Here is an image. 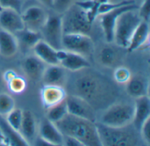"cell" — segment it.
Here are the masks:
<instances>
[{"mask_svg":"<svg viewBox=\"0 0 150 146\" xmlns=\"http://www.w3.org/2000/svg\"><path fill=\"white\" fill-rule=\"evenodd\" d=\"M54 124L63 136L75 137L83 146H101L95 122L68 114Z\"/></svg>","mask_w":150,"mask_h":146,"instance_id":"cell-1","label":"cell"},{"mask_svg":"<svg viewBox=\"0 0 150 146\" xmlns=\"http://www.w3.org/2000/svg\"><path fill=\"white\" fill-rule=\"evenodd\" d=\"M141 21L142 19L137 9H131L122 12L115 23L113 41L118 46L127 48L135 28Z\"/></svg>","mask_w":150,"mask_h":146,"instance_id":"cell-2","label":"cell"},{"mask_svg":"<svg viewBox=\"0 0 150 146\" xmlns=\"http://www.w3.org/2000/svg\"><path fill=\"white\" fill-rule=\"evenodd\" d=\"M62 17L63 33L89 34L92 23L90 21L86 11L76 3H74Z\"/></svg>","mask_w":150,"mask_h":146,"instance_id":"cell-3","label":"cell"},{"mask_svg":"<svg viewBox=\"0 0 150 146\" xmlns=\"http://www.w3.org/2000/svg\"><path fill=\"white\" fill-rule=\"evenodd\" d=\"M101 145L105 146H129L137 144L136 135L132 130H127L128 126L122 128H114L96 123Z\"/></svg>","mask_w":150,"mask_h":146,"instance_id":"cell-4","label":"cell"},{"mask_svg":"<svg viewBox=\"0 0 150 146\" xmlns=\"http://www.w3.org/2000/svg\"><path fill=\"white\" fill-rule=\"evenodd\" d=\"M134 118V106L129 104H114L102 115L101 122L104 125L114 128L129 126Z\"/></svg>","mask_w":150,"mask_h":146,"instance_id":"cell-5","label":"cell"},{"mask_svg":"<svg viewBox=\"0 0 150 146\" xmlns=\"http://www.w3.org/2000/svg\"><path fill=\"white\" fill-rule=\"evenodd\" d=\"M40 31L41 36L44 38L43 41H45L56 50L62 48V39L63 32L61 16L57 14H47L46 22Z\"/></svg>","mask_w":150,"mask_h":146,"instance_id":"cell-6","label":"cell"},{"mask_svg":"<svg viewBox=\"0 0 150 146\" xmlns=\"http://www.w3.org/2000/svg\"><path fill=\"white\" fill-rule=\"evenodd\" d=\"M62 47L65 50L86 56L91 54L94 44L89 34L63 33L62 39Z\"/></svg>","mask_w":150,"mask_h":146,"instance_id":"cell-7","label":"cell"},{"mask_svg":"<svg viewBox=\"0 0 150 146\" xmlns=\"http://www.w3.org/2000/svg\"><path fill=\"white\" fill-rule=\"evenodd\" d=\"M68 114L95 122V112L93 108L85 99L76 95H67L65 98Z\"/></svg>","mask_w":150,"mask_h":146,"instance_id":"cell-8","label":"cell"},{"mask_svg":"<svg viewBox=\"0 0 150 146\" xmlns=\"http://www.w3.org/2000/svg\"><path fill=\"white\" fill-rule=\"evenodd\" d=\"M131 9H138V6L135 4H127L116 9H113L110 11H107L104 14L100 15V23L104 32V35L105 41L108 43L113 41V33H114V26L118 17L124 11Z\"/></svg>","mask_w":150,"mask_h":146,"instance_id":"cell-9","label":"cell"},{"mask_svg":"<svg viewBox=\"0 0 150 146\" xmlns=\"http://www.w3.org/2000/svg\"><path fill=\"white\" fill-rule=\"evenodd\" d=\"M56 56L59 65L71 71H78L91 66L85 56L75 52L61 48L56 50Z\"/></svg>","mask_w":150,"mask_h":146,"instance_id":"cell-10","label":"cell"},{"mask_svg":"<svg viewBox=\"0 0 150 146\" xmlns=\"http://www.w3.org/2000/svg\"><path fill=\"white\" fill-rule=\"evenodd\" d=\"M25 28L33 31H40L46 22L47 13L40 6H30L21 14Z\"/></svg>","mask_w":150,"mask_h":146,"instance_id":"cell-11","label":"cell"},{"mask_svg":"<svg viewBox=\"0 0 150 146\" xmlns=\"http://www.w3.org/2000/svg\"><path fill=\"white\" fill-rule=\"evenodd\" d=\"M0 26L11 33H15L25 28L21 13L11 10L4 9L0 12Z\"/></svg>","mask_w":150,"mask_h":146,"instance_id":"cell-12","label":"cell"},{"mask_svg":"<svg viewBox=\"0 0 150 146\" xmlns=\"http://www.w3.org/2000/svg\"><path fill=\"white\" fill-rule=\"evenodd\" d=\"M135 99L132 123L134 129L140 131L144 122L150 119V100L148 95H143Z\"/></svg>","mask_w":150,"mask_h":146,"instance_id":"cell-13","label":"cell"},{"mask_svg":"<svg viewBox=\"0 0 150 146\" xmlns=\"http://www.w3.org/2000/svg\"><path fill=\"white\" fill-rule=\"evenodd\" d=\"M39 135L40 137L50 143L52 145H63V135L58 130L56 125L47 120L43 119L39 126Z\"/></svg>","mask_w":150,"mask_h":146,"instance_id":"cell-14","label":"cell"},{"mask_svg":"<svg viewBox=\"0 0 150 146\" xmlns=\"http://www.w3.org/2000/svg\"><path fill=\"white\" fill-rule=\"evenodd\" d=\"M149 22H146L144 20H142L137 27L135 28L129 44L127 46V50L132 52L137 49H140L143 46L149 43Z\"/></svg>","mask_w":150,"mask_h":146,"instance_id":"cell-15","label":"cell"},{"mask_svg":"<svg viewBox=\"0 0 150 146\" xmlns=\"http://www.w3.org/2000/svg\"><path fill=\"white\" fill-rule=\"evenodd\" d=\"M41 100L44 106L47 108L65 100L67 94L62 86L44 85L40 92Z\"/></svg>","mask_w":150,"mask_h":146,"instance_id":"cell-16","label":"cell"},{"mask_svg":"<svg viewBox=\"0 0 150 146\" xmlns=\"http://www.w3.org/2000/svg\"><path fill=\"white\" fill-rule=\"evenodd\" d=\"M41 78L44 85L62 86L66 81V73L64 68L59 64L49 65L45 68Z\"/></svg>","mask_w":150,"mask_h":146,"instance_id":"cell-17","label":"cell"},{"mask_svg":"<svg viewBox=\"0 0 150 146\" xmlns=\"http://www.w3.org/2000/svg\"><path fill=\"white\" fill-rule=\"evenodd\" d=\"M33 49L34 51V55L43 63L48 65L59 64L56 56V49L47 43L45 41L40 40V41H38L33 46Z\"/></svg>","mask_w":150,"mask_h":146,"instance_id":"cell-18","label":"cell"},{"mask_svg":"<svg viewBox=\"0 0 150 146\" xmlns=\"http://www.w3.org/2000/svg\"><path fill=\"white\" fill-rule=\"evenodd\" d=\"M45 68V63L36 56H29L25 57L23 62V70L25 75L33 80L40 79Z\"/></svg>","mask_w":150,"mask_h":146,"instance_id":"cell-19","label":"cell"},{"mask_svg":"<svg viewBox=\"0 0 150 146\" xmlns=\"http://www.w3.org/2000/svg\"><path fill=\"white\" fill-rule=\"evenodd\" d=\"M18 132L23 137V138L27 142V144L34 141L35 139L37 132L36 121L33 115L28 110L23 111L22 121Z\"/></svg>","mask_w":150,"mask_h":146,"instance_id":"cell-20","label":"cell"},{"mask_svg":"<svg viewBox=\"0 0 150 146\" xmlns=\"http://www.w3.org/2000/svg\"><path fill=\"white\" fill-rule=\"evenodd\" d=\"M18 41L13 33L5 30H0V55L4 57H11L18 51Z\"/></svg>","mask_w":150,"mask_h":146,"instance_id":"cell-21","label":"cell"},{"mask_svg":"<svg viewBox=\"0 0 150 146\" xmlns=\"http://www.w3.org/2000/svg\"><path fill=\"white\" fill-rule=\"evenodd\" d=\"M0 130L7 141V145H28L27 142L23 138V137L20 135V133L18 131L15 130L14 129H12L3 116H0Z\"/></svg>","mask_w":150,"mask_h":146,"instance_id":"cell-22","label":"cell"},{"mask_svg":"<svg viewBox=\"0 0 150 146\" xmlns=\"http://www.w3.org/2000/svg\"><path fill=\"white\" fill-rule=\"evenodd\" d=\"M126 84L127 92L130 96L138 98L143 95H148V85L142 78L131 77Z\"/></svg>","mask_w":150,"mask_h":146,"instance_id":"cell-23","label":"cell"},{"mask_svg":"<svg viewBox=\"0 0 150 146\" xmlns=\"http://www.w3.org/2000/svg\"><path fill=\"white\" fill-rule=\"evenodd\" d=\"M14 34L17 37V41L21 42L24 46L27 48H32L38 41L42 40L41 33L39 31L30 30L25 27L15 33Z\"/></svg>","mask_w":150,"mask_h":146,"instance_id":"cell-24","label":"cell"},{"mask_svg":"<svg viewBox=\"0 0 150 146\" xmlns=\"http://www.w3.org/2000/svg\"><path fill=\"white\" fill-rule=\"evenodd\" d=\"M66 115H68L67 106L65 100L54 105L49 108H47V119L50 122L55 123L62 120Z\"/></svg>","mask_w":150,"mask_h":146,"instance_id":"cell-25","label":"cell"},{"mask_svg":"<svg viewBox=\"0 0 150 146\" xmlns=\"http://www.w3.org/2000/svg\"><path fill=\"white\" fill-rule=\"evenodd\" d=\"M77 88L80 93L86 95L87 97H91L96 93V84L92 78H83L77 82Z\"/></svg>","mask_w":150,"mask_h":146,"instance_id":"cell-26","label":"cell"},{"mask_svg":"<svg viewBox=\"0 0 150 146\" xmlns=\"http://www.w3.org/2000/svg\"><path fill=\"white\" fill-rule=\"evenodd\" d=\"M15 108L14 100L5 93H0V116H6Z\"/></svg>","mask_w":150,"mask_h":146,"instance_id":"cell-27","label":"cell"},{"mask_svg":"<svg viewBox=\"0 0 150 146\" xmlns=\"http://www.w3.org/2000/svg\"><path fill=\"white\" fill-rule=\"evenodd\" d=\"M22 116H23V111L19 108H13L7 115H6V122L8 124L14 129L15 130L18 131L22 121Z\"/></svg>","mask_w":150,"mask_h":146,"instance_id":"cell-28","label":"cell"},{"mask_svg":"<svg viewBox=\"0 0 150 146\" xmlns=\"http://www.w3.org/2000/svg\"><path fill=\"white\" fill-rule=\"evenodd\" d=\"M99 59L102 64L105 66H112L116 60V52L111 47H105L102 48L99 54Z\"/></svg>","mask_w":150,"mask_h":146,"instance_id":"cell-29","label":"cell"},{"mask_svg":"<svg viewBox=\"0 0 150 146\" xmlns=\"http://www.w3.org/2000/svg\"><path fill=\"white\" fill-rule=\"evenodd\" d=\"M134 4V0H122V1L115 2V3H110V2L100 3L98 5V14L101 15L107 11H112L113 9H116L118 7L127 5V4Z\"/></svg>","mask_w":150,"mask_h":146,"instance_id":"cell-30","label":"cell"},{"mask_svg":"<svg viewBox=\"0 0 150 146\" xmlns=\"http://www.w3.org/2000/svg\"><path fill=\"white\" fill-rule=\"evenodd\" d=\"M7 84H8L9 89L14 93H21L26 88L25 80L18 75L14 76L11 79L7 81Z\"/></svg>","mask_w":150,"mask_h":146,"instance_id":"cell-31","label":"cell"},{"mask_svg":"<svg viewBox=\"0 0 150 146\" xmlns=\"http://www.w3.org/2000/svg\"><path fill=\"white\" fill-rule=\"evenodd\" d=\"M131 72L126 67H119L114 71V79L120 84H126L131 78Z\"/></svg>","mask_w":150,"mask_h":146,"instance_id":"cell-32","label":"cell"},{"mask_svg":"<svg viewBox=\"0 0 150 146\" xmlns=\"http://www.w3.org/2000/svg\"><path fill=\"white\" fill-rule=\"evenodd\" d=\"M0 8L11 9L21 13L22 0H0Z\"/></svg>","mask_w":150,"mask_h":146,"instance_id":"cell-33","label":"cell"},{"mask_svg":"<svg viewBox=\"0 0 150 146\" xmlns=\"http://www.w3.org/2000/svg\"><path fill=\"white\" fill-rule=\"evenodd\" d=\"M74 0H54L52 8L58 13L65 12L72 4Z\"/></svg>","mask_w":150,"mask_h":146,"instance_id":"cell-34","label":"cell"},{"mask_svg":"<svg viewBox=\"0 0 150 146\" xmlns=\"http://www.w3.org/2000/svg\"><path fill=\"white\" fill-rule=\"evenodd\" d=\"M138 14L142 20L149 23L150 19V0H143L142 5L137 9Z\"/></svg>","mask_w":150,"mask_h":146,"instance_id":"cell-35","label":"cell"},{"mask_svg":"<svg viewBox=\"0 0 150 146\" xmlns=\"http://www.w3.org/2000/svg\"><path fill=\"white\" fill-rule=\"evenodd\" d=\"M147 145H150V119L146 121L139 131Z\"/></svg>","mask_w":150,"mask_h":146,"instance_id":"cell-36","label":"cell"},{"mask_svg":"<svg viewBox=\"0 0 150 146\" xmlns=\"http://www.w3.org/2000/svg\"><path fill=\"white\" fill-rule=\"evenodd\" d=\"M63 145L65 146H83L80 141L72 137L63 136Z\"/></svg>","mask_w":150,"mask_h":146,"instance_id":"cell-37","label":"cell"},{"mask_svg":"<svg viewBox=\"0 0 150 146\" xmlns=\"http://www.w3.org/2000/svg\"><path fill=\"white\" fill-rule=\"evenodd\" d=\"M16 75H17V73H16L14 71H11V70L6 71L3 74V79H4L5 82H7V81H9L10 79H11L14 76H16Z\"/></svg>","mask_w":150,"mask_h":146,"instance_id":"cell-38","label":"cell"},{"mask_svg":"<svg viewBox=\"0 0 150 146\" xmlns=\"http://www.w3.org/2000/svg\"><path fill=\"white\" fill-rule=\"evenodd\" d=\"M34 145L37 146H53L50 143H48L47 141L44 140L41 137L39 138H35L34 139Z\"/></svg>","mask_w":150,"mask_h":146,"instance_id":"cell-39","label":"cell"},{"mask_svg":"<svg viewBox=\"0 0 150 146\" xmlns=\"http://www.w3.org/2000/svg\"><path fill=\"white\" fill-rule=\"evenodd\" d=\"M7 145V141L4 136V134L2 133L1 130H0V146H4Z\"/></svg>","mask_w":150,"mask_h":146,"instance_id":"cell-40","label":"cell"},{"mask_svg":"<svg viewBox=\"0 0 150 146\" xmlns=\"http://www.w3.org/2000/svg\"><path fill=\"white\" fill-rule=\"evenodd\" d=\"M53 1L54 0H40V2L41 4H43L44 5H46L47 7H51V8H52V5H53Z\"/></svg>","mask_w":150,"mask_h":146,"instance_id":"cell-41","label":"cell"},{"mask_svg":"<svg viewBox=\"0 0 150 146\" xmlns=\"http://www.w3.org/2000/svg\"><path fill=\"white\" fill-rule=\"evenodd\" d=\"M99 3H106V2H110V3H115V2H120L122 0H97Z\"/></svg>","mask_w":150,"mask_h":146,"instance_id":"cell-42","label":"cell"},{"mask_svg":"<svg viewBox=\"0 0 150 146\" xmlns=\"http://www.w3.org/2000/svg\"><path fill=\"white\" fill-rule=\"evenodd\" d=\"M3 74H2V72L0 71V85H1V84H2V82H3Z\"/></svg>","mask_w":150,"mask_h":146,"instance_id":"cell-43","label":"cell"}]
</instances>
